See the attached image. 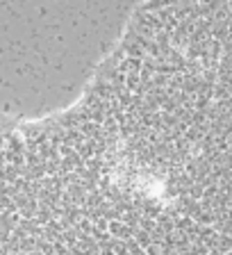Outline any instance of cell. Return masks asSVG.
I'll use <instances>...</instances> for the list:
<instances>
[{
    "mask_svg": "<svg viewBox=\"0 0 232 255\" xmlns=\"http://www.w3.org/2000/svg\"><path fill=\"white\" fill-rule=\"evenodd\" d=\"M228 98L210 0H153L78 101L11 126L46 255H182L217 217Z\"/></svg>",
    "mask_w": 232,
    "mask_h": 255,
    "instance_id": "6da1fadb",
    "label": "cell"
}]
</instances>
